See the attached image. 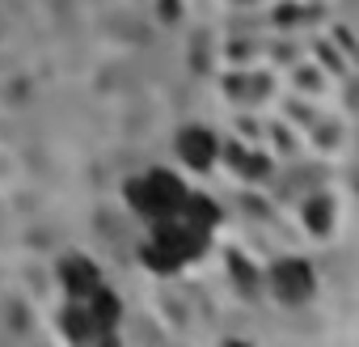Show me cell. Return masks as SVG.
Here are the masks:
<instances>
[{
    "label": "cell",
    "mask_w": 359,
    "mask_h": 347,
    "mask_svg": "<svg viewBox=\"0 0 359 347\" xmlns=\"http://www.w3.org/2000/svg\"><path fill=\"white\" fill-rule=\"evenodd\" d=\"M140 263H144L148 271H156V275H173V271H182V258H177L161 237H148V242L140 246Z\"/></svg>",
    "instance_id": "obj_7"
},
{
    "label": "cell",
    "mask_w": 359,
    "mask_h": 347,
    "mask_svg": "<svg viewBox=\"0 0 359 347\" xmlns=\"http://www.w3.org/2000/svg\"><path fill=\"white\" fill-rule=\"evenodd\" d=\"M127 204L135 216H144L148 225L161 221V216H173L182 212V199H187V183L177 178L173 169H148V174H135L127 183Z\"/></svg>",
    "instance_id": "obj_1"
},
{
    "label": "cell",
    "mask_w": 359,
    "mask_h": 347,
    "mask_svg": "<svg viewBox=\"0 0 359 347\" xmlns=\"http://www.w3.org/2000/svg\"><path fill=\"white\" fill-rule=\"evenodd\" d=\"M266 288H271L283 305H300V301L313 296L317 275H313V267H309L304 258H279V263L266 271Z\"/></svg>",
    "instance_id": "obj_2"
},
{
    "label": "cell",
    "mask_w": 359,
    "mask_h": 347,
    "mask_svg": "<svg viewBox=\"0 0 359 347\" xmlns=\"http://www.w3.org/2000/svg\"><path fill=\"white\" fill-rule=\"evenodd\" d=\"M85 305H89V313H93V322H97L102 339H110V334H114V326H118V317H123V301H118V292H114V288H106V284H97V288L85 296Z\"/></svg>",
    "instance_id": "obj_5"
},
{
    "label": "cell",
    "mask_w": 359,
    "mask_h": 347,
    "mask_svg": "<svg viewBox=\"0 0 359 347\" xmlns=\"http://www.w3.org/2000/svg\"><path fill=\"white\" fill-rule=\"evenodd\" d=\"M60 284H64L68 301H85V296L102 284V271H97L93 258H85V254H68V258L60 263Z\"/></svg>",
    "instance_id": "obj_4"
},
{
    "label": "cell",
    "mask_w": 359,
    "mask_h": 347,
    "mask_svg": "<svg viewBox=\"0 0 359 347\" xmlns=\"http://www.w3.org/2000/svg\"><path fill=\"white\" fill-rule=\"evenodd\" d=\"M229 267H233V275H237V288H245V292H254V267L241 258V254H233L229 258Z\"/></svg>",
    "instance_id": "obj_10"
},
{
    "label": "cell",
    "mask_w": 359,
    "mask_h": 347,
    "mask_svg": "<svg viewBox=\"0 0 359 347\" xmlns=\"http://www.w3.org/2000/svg\"><path fill=\"white\" fill-rule=\"evenodd\" d=\"M60 330H64L72 343H93V339H102V330H97V322H93V313H89L85 301H68V309H64V317H60Z\"/></svg>",
    "instance_id": "obj_6"
},
{
    "label": "cell",
    "mask_w": 359,
    "mask_h": 347,
    "mask_svg": "<svg viewBox=\"0 0 359 347\" xmlns=\"http://www.w3.org/2000/svg\"><path fill=\"white\" fill-rule=\"evenodd\" d=\"M177 157H182L195 174L212 169L216 157H220V140H216V131H208V127H182V131H177Z\"/></svg>",
    "instance_id": "obj_3"
},
{
    "label": "cell",
    "mask_w": 359,
    "mask_h": 347,
    "mask_svg": "<svg viewBox=\"0 0 359 347\" xmlns=\"http://www.w3.org/2000/svg\"><path fill=\"white\" fill-rule=\"evenodd\" d=\"M304 229L309 233H330L334 229V204L325 195H317V199L304 204Z\"/></svg>",
    "instance_id": "obj_9"
},
{
    "label": "cell",
    "mask_w": 359,
    "mask_h": 347,
    "mask_svg": "<svg viewBox=\"0 0 359 347\" xmlns=\"http://www.w3.org/2000/svg\"><path fill=\"white\" fill-rule=\"evenodd\" d=\"M182 216L195 221V225H203V229H216V225H220V204H216L212 195H203V191H187Z\"/></svg>",
    "instance_id": "obj_8"
}]
</instances>
